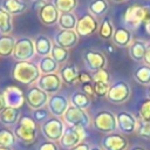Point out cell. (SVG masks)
<instances>
[{
    "label": "cell",
    "instance_id": "cell-24",
    "mask_svg": "<svg viewBox=\"0 0 150 150\" xmlns=\"http://www.w3.org/2000/svg\"><path fill=\"white\" fill-rule=\"evenodd\" d=\"M20 120V109L5 107L0 111V122L4 125H16Z\"/></svg>",
    "mask_w": 150,
    "mask_h": 150
},
{
    "label": "cell",
    "instance_id": "cell-14",
    "mask_svg": "<svg viewBox=\"0 0 150 150\" xmlns=\"http://www.w3.org/2000/svg\"><path fill=\"white\" fill-rule=\"evenodd\" d=\"M117 120V129L123 135H131L137 130L138 121L137 118L129 111H120L116 115Z\"/></svg>",
    "mask_w": 150,
    "mask_h": 150
},
{
    "label": "cell",
    "instance_id": "cell-39",
    "mask_svg": "<svg viewBox=\"0 0 150 150\" xmlns=\"http://www.w3.org/2000/svg\"><path fill=\"white\" fill-rule=\"evenodd\" d=\"M137 135L142 138L150 139V121H141L137 127Z\"/></svg>",
    "mask_w": 150,
    "mask_h": 150
},
{
    "label": "cell",
    "instance_id": "cell-48",
    "mask_svg": "<svg viewBox=\"0 0 150 150\" xmlns=\"http://www.w3.org/2000/svg\"><path fill=\"white\" fill-rule=\"evenodd\" d=\"M129 150H146V149H145V148H143V146H141V145H135V146L130 148Z\"/></svg>",
    "mask_w": 150,
    "mask_h": 150
},
{
    "label": "cell",
    "instance_id": "cell-37",
    "mask_svg": "<svg viewBox=\"0 0 150 150\" xmlns=\"http://www.w3.org/2000/svg\"><path fill=\"white\" fill-rule=\"evenodd\" d=\"M94 93L97 97H107V94L109 91L110 84L109 82H94Z\"/></svg>",
    "mask_w": 150,
    "mask_h": 150
},
{
    "label": "cell",
    "instance_id": "cell-30",
    "mask_svg": "<svg viewBox=\"0 0 150 150\" xmlns=\"http://www.w3.org/2000/svg\"><path fill=\"white\" fill-rule=\"evenodd\" d=\"M134 80L143 86L150 84V66L148 64H141L134 70Z\"/></svg>",
    "mask_w": 150,
    "mask_h": 150
},
{
    "label": "cell",
    "instance_id": "cell-26",
    "mask_svg": "<svg viewBox=\"0 0 150 150\" xmlns=\"http://www.w3.org/2000/svg\"><path fill=\"white\" fill-rule=\"evenodd\" d=\"M70 105H74L76 108L80 109H88L91 104V97H89L87 94H84L82 90L81 91H74L70 95V100H69Z\"/></svg>",
    "mask_w": 150,
    "mask_h": 150
},
{
    "label": "cell",
    "instance_id": "cell-51",
    "mask_svg": "<svg viewBox=\"0 0 150 150\" xmlns=\"http://www.w3.org/2000/svg\"><path fill=\"white\" fill-rule=\"evenodd\" d=\"M112 2H116V4H122V2H125L128 0H111Z\"/></svg>",
    "mask_w": 150,
    "mask_h": 150
},
{
    "label": "cell",
    "instance_id": "cell-23",
    "mask_svg": "<svg viewBox=\"0 0 150 150\" xmlns=\"http://www.w3.org/2000/svg\"><path fill=\"white\" fill-rule=\"evenodd\" d=\"M145 49H146V43L143 40H134L129 46L128 54L135 62H142L144 59Z\"/></svg>",
    "mask_w": 150,
    "mask_h": 150
},
{
    "label": "cell",
    "instance_id": "cell-43",
    "mask_svg": "<svg viewBox=\"0 0 150 150\" xmlns=\"http://www.w3.org/2000/svg\"><path fill=\"white\" fill-rule=\"evenodd\" d=\"M82 91L84 94H87L89 97H95V93H94V86L91 82H87V83H82Z\"/></svg>",
    "mask_w": 150,
    "mask_h": 150
},
{
    "label": "cell",
    "instance_id": "cell-44",
    "mask_svg": "<svg viewBox=\"0 0 150 150\" xmlns=\"http://www.w3.org/2000/svg\"><path fill=\"white\" fill-rule=\"evenodd\" d=\"M77 81H80L81 83L91 82V81H93L91 74H90L89 71H80V73H79V79H77Z\"/></svg>",
    "mask_w": 150,
    "mask_h": 150
},
{
    "label": "cell",
    "instance_id": "cell-38",
    "mask_svg": "<svg viewBox=\"0 0 150 150\" xmlns=\"http://www.w3.org/2000/svg\"><path fill=\"white\" fill-rule=\"evenodd\" d=\"M138 115L141 121H150V98H145L142 101L138 108Z\"/></svg>",
    "mask_w": 150,
    "mask_h": 150
},
{
    "label": "cell",
    "instance_id": "cell-16",
    "mask_svg": "<svg viewBox=\"0 0 150 150\" xmlns=\"http://www.w3.org/2000/svg\"><path fill=\"white\" fill-rule=\"evenodd\" d=\"M98 21L95 16L87 13L83 14L80 19H77V23L75 27V32L79 36H88L93 33H95L98 29Z\"/></svg>",
    "mask_w": 150,
    "mask_h": 150
},
{
    "label": "cell",
    "instance_id": "cell-4",
    "mask_svg": "<svg viewBox=\"0 0 150 150\" xmlns=\"http://www.w3.org/2000/svg\"><path fill=\"white\" fill-rule=\"evenodd\" d=\"M62 117L64 124L68 127H81L83 129H87L91 125V118L89 117L88 112L74 105H69Z\"/></svg>",
    "mask_w": 150,
    "mask_h": 150
},
{
    "label": "cell",
    "instance_id": "cell-25",
    "mask_svg": "<svg viewBox=\"0 0 150 150\" xmlns=\"http://www.w3.org/2000/svg\"><path fill=\"white\" fill-rule=\"evenodd\" d=\"M1 7L11 15H19L27 11V5L22 0H2Z\"/></svg>",
    "mask_w": 150,
    "mask_h": 150
},
{
    "label": "cell",
    "instance_id": "cell-22",
    "mask_svg": "<svg viewBox=\"0 0 150 150\" xmlns=\"http://www.w3.org/2000/svg\"><path fill=\"white\" fill-rule=\"evenodd\" d=\"M34 46H35V53L41 57H43V56L50 55L53 42L47 35L40 34L34 39Z\"/></svg>",
    "mask_w": 150,
    "mask_h": 150
},
{
    "label": "cell",
    "instance_id": "cell-15",
    "mask_svg": "<svg viewBox=\"0 0 150 150\" xmlns=\"http://www.w3.org/2000/svg\"><path fill=\"white\" fill-rule=\"evenodd\" d=\"M36 83H38V87L42 89L45 93H47L48 95H53L61 89L62 80L59 74L53 73V74L41 75Z\"/></svg>",
    "mask_w": 150,
    "mask_h": 150
},
{
    "label": "cell",
    "instance_id": "cell-33",
    "mask_svg": "<svg viewBox=\"0 0 150 150\" xmlns=\"http://www.w3.org/2000/svg\"><path fill=\"white\" fill-rule=\"evenodd\" d=\"M13 30L12 15L0 7V32L2 34H9Z\"/></svg>",
    "mask_w": 150,
    "mask_h": 150
},
{
    "label": "cell",
    "instance_id": "cell-40",
    "mask_svg": "<svg viewBox=\"0 0 150 150\" xmlns=\"http://www.w3.org/2000/svg\"><path fill=\"white\" fill-rule=\"evenodd\" d=\"M36 123H43L46 120L49 118V111L46 108H40L33 110V117H32Z\"/></svg>",
    "mask_w": 150,
    "mask_h": 150
},
{
    "label": "cell",
    "instance_id": "cell-41",
    "mask_svg": "<svg viewBox=\"0 0 150 150\" xmlns=\"http://www.w3.org/2000/svg\"><path fill=\"white\" fill-rule=\"evenodd\" d=\"M91 77H93L94 82H109L110 74L104 68V69H100V70H96V71L91 73Z\"/></svg>",
    "mask_w": 150,
    "mask_h": 150
},
{
    "label": "cell",
    "instance_id": "cell-13",
    "mask_svg": "<svg viewBox=\"0 0 150 150\" xmlns=\"http://www.w3.org/2000/svg\"><path fill=\"white\" fill-rule=\"evenodd\" d=\"M69 105L70 104H69L68 98L64 95L57 94V93L50 95L48 98V102H47L48 111L54 117H62Z\"/></svg>",
    "mask_w": 150,
    "mask_h": 150
},
{
    "label": "cell",
    "instance_id": "cell-29",
    "mask_svg": "<svg viewBox=\"0 0 150 150\" xmlns=\"http://www.w3.org/2000/svg\"><path fill=\"white\" fill-rule=\"evenodd\" d=\"M109 9L108 0H91L88 5V13L93 16H101Z\"/></svg>",
    "mask_w": 150,
    "mask_h": 150
},
{
    "label": "cell",
    "instance_id": "cell-11",
    "mask_svg": "<svg viewBox=\"0 0 150 150\" xmlns=\"http://www.w3.org/2000/svg\"><path fill=\"white\" fill-rule=\"evenodd\" d=\"M128 145L127 137L118 132L105 134L101 139V148L103 150H127Z\"/></svg>",
    "mask_w": 150,
    "mask_h": 150
},
{
    "label": "cell",
    "instance_id": "cell-47",
    "mask_svg": "<svg viewBox=\"0 0 150 150\" xmlns=\"http://www.w3.org/2000/svg\"><path fill=\"white\" fill-rule=\"evenodd\" d=\"M6 107V103H5V98H4V95L2 93H0V111Z\"/></svg>",
    "mask_w": 150,
    "mask_h": 150
},
{
    "label": "cell",
    "instance_id": "cell-32",
    "mask_svg": "<svg viewBox=\"0 0 150 150\" xmlns=\"http://www.w3.org/2000/svg\"><path fill=\"white\" fill-rule=\"evenodd\" d=\"M114 30L115 29L112 27L110 18L109 16H104L103 20L101 21L100 26H98V35H100V38L103 39V40H110L112 38Z\"/></svg>",
    "mask_w": 150,
    "mask_h": 150
},
{
    "label": "cell",
    "instance_id": "cell-8",
    "mask_svg": "<svg viewBox=\"0 0 150 150\" xmlns=\"http://www.w3.org/2000/svg\"><path fill=\"white\" fill-rule=\"evenodd\" d=\"M86 131L83 128L81 127H66L63 135L61 137V139L59 141L61 146L64 149H71L75 145L80 144L81 142H83L84 137H86Z\"/></svg>",
    "mask_w": 150,
    "mask_h": 150
},
{
    "label": "cell",
    "instance_id": "cell-2",
    "mask_svg": "<svg viewBox=\"0 0 150 150\" xmlns=\"http://www.w3.org/2000/svg\"><path fill=\"white\" fill-rule=\"evenodd\" d=\"M36 122L28 116L20 117L19 122L14 128V135L18 139H20L25 144H32L36 138Z\"/></svg>",
    "mask_w": 150,
    "mask_h": 150
},
{
    "label": "cell",
    "instance_id": "cell-17",
    "mask_svg": "<svg viewBox=\"0 0 150 150\" xmlns=\"http://www.w3.org/2000/svg\"><path fill=\"white\" fill-rule=\"evenodd\" d=\"M38 16H39V20L45 26H53L57 23L60 18V12L53 4L45 2L40 5V7L38 8Z\"/></svg>",
    "mask_w": 150,
    "mask_h": 150
},
{
    "label": "cell",
    "instance_id": "cell-1",
    "mask_svg": "<svg viewBox=\"0 0 150 150\" xmlns=\"http://www.w3.org/2000/svg\"><path fill=\"white\" fill-rule=\"evenodd\" d=\"M40 69L36 63L30 62V61H20L16 62L13 66L12 69V77L22 83V84H32L34 82H38L40 79Z\"/></svg>",
    "mask_w": 150,
    "mask_h": 150
},
{
    "label": "cell",
    "instance_id": "cell-6",
    "mask_svg": "<svg viewBox=\"0 0 150 150\" xmlns=\"http://www.w3.org/2000/svg\"><path fill=\"white\" fill-rule=\"evenodd\" d=\"M34 55H35L34 40H32L28 36H21L15 41L12 56L16 62L29 61L30 59H33Z\"/></svg>",
    "mask_w": 150,
    "mask_h": 150
},
{
    "label": "cell",
    "instance_id": "cell-18",
    "mask_svg": "<svg viewBox=\"0 0 150 150\" xmlns=\"http://www.w3.org/2000/svg\"><path fill=\"white\" fill-rule=\"evenodd\" d=\"M2 95H4V98H5L6 107L20 109L22 107V104L26 102L23 91L19 87H15V86L7 87L2 91Z\"/></svg>",
    "mask_w": 150,
    "mask_h": 150
},
{
    "label": "cell",
    "instance_id": "cell-19",
    "mask_svg": "<svg viewBox=\"0 0 150 150\" xmlns=\"http://www.w3.org/2000/svg\"><path fill=\"white\" fill-rule=\"evenodd\" d=\"M77 42H79V35L75 32V29H61L54 36V43L66 49H70L75 47Z\"/></svg>",
    "mask_w": 150,
    "mask_h": 150
},
{
    "label": "cell",
    "instance_id": "cell-3",
    "mask_svg": "<svg viewBox=\"0 0 150 150\" xmlns=\"http://www.w3.org/2000/svg\"><path fill=\"white\" fill-rule=\"evenodd\" d=\"M91 124L95 130L103 132V134H110L117 130L116 115L109 110L97 111L91 120Z\"/></svg>",
    "mask_w": 150,
    "mask_h": 150
},
{
    "label": "cell",
    "instance_id": "cell-54",
    "mask_svg": "<svg viewBox=\"0 0 150 150\" xmlns=\"http://www.w3.org/2000/svg\"><path fill=\"white\" fill-rule=\"evenodd\" d=\"M146 27H148V30H149V34H150V25H148Z\"/></svg>",
    "mask_w": 150,
    "mask_h": 150
},
{
    "label": "cell",
    "instance_id": "cell-46",
    "mask_svg": "<svg viewBox=\"0 0 150 150\" xmlns=\"http://www.w3.org/2000/svg\"><path fill=\"white\" fill-rule=\"evenodd\" d=\"M144 63L150 66V43L146 45V49H145V54H144V59H143Z\"/></svg>",
    "mask_w": 150,
    "mask_h": 150
},
{
    "label": "cell",
    "instance_id": "cell-53",
    "mask_svg": "<svg viewBox=\"0 0 150 150\" xmlns=\"http://www.w3.org/2000/svg\"><path fill=\"white\" fill-rule=\"evenodd\" d=\"M32 1H35V2H42V1H45V0H32Z\"/></svg>",
    "mask_w": 150,
    "mask_h": 150
},
{
    "label": "cell",
    "instance_id": "cell-21",
    "mask_svg": "<svg viewBox=\"0 0 150 150\" xmlns=\"http://www.w3.org/2000/svg\"><path fill=\"white\" fill-rule=\"evenodd\" d=\"M79 73L80 71H79L76 64H74V63H67V64L62 66L59 70V75H60L62 82L68 86H73L77 82Z\"/></svg>",
    "mask_w": 150,
    "mask_h": 150
},
{
    "label": "cell",
    "instance_id": "cell-7",
    "mask_svg": "<svg viewBox=\"0 0 150 150\" xmlns=\"http://www.w3.org/2000/svg\"><path fill=\"white\" fill-rule=\"evenodd\" d=\"M131 96V89L128 82L123 80L115 81L112 84H110L109 91L107 94V98L109 102L114 104H121L127 102Z\"/></svg>",
    "mask_w": 150,
    "mask_h": 150
},
{
    "label": "cell",
    "instance_id": "cell-52",
    "mask_svg": "<svg viewBox=\"0 0 150 150\" xmlns=\"http://www.w3.org/2000/svg\"><path fill=\"white\" fill-rule=\"evenodd\" d=\"M146 95H148V98H150V84L148 86V90H146Z\"/></svg>",
    "mask_w": 150,
    "mask_h": 150
},
{
    "label": "cell",
    "instance_id": "cell-50",
    "mask_svg": "<svg viewBox=\"0 0 150 150\" xmlns=\"http://www.w3.org/2000/svg\"><path fill=\"white\" fill-rule=\"evenodd\" d=\"M0 150H13L11 146H0Z\"/></svg>",
    "mask_w": 150,
    "mask_h": 150
},
{
    "label": "cell",
    "instance_id": "cell-34",
    "mask_svg": "<svg viewBox=\"0 0 150 150\" xmlns=\"http://www.w3.org/2000/svg\"><path fill=\"white\" fill-rule=\"evenodd\" d=\"M53 5L60 13H73L77 7V0H53Z\"/></svg>",
    "mask_w": 150,
    "mask_h": 150
},
{
    "label": "cell",
    "instance_id": "cell-35",
    "mask_svg": "<svg viewBox=\"0 0 150 150\" xmlns=\"http://www.w3.org/2000/svg\"><path fill=\"white\" fill-rule=\"evenodd\" d=\"M15 135L8 128H0V146H11L15 144Z\"/></svg>",
    "mask_w": 150,
    "mask_h": 150
},
{
    "label": "cell",
    "instance_id": "cell-49",
    "mask_svg": "<svg viewBox=\"0 0 150 150\" xmlns=\"http://www.w3.org/2000/svg\"><path fill=\"white\" fill-rule=\"evenodd\" d=\"M90 150H103L101 146H90Z\"/></svg>",
    "mask_w": 150,
    "mask_h": 150
},
{
    "label": "cell",
    "instance_id": "cell-36",
    "mask_svg": "<svg viewBox=\"0 0 150 150\" xmlns=\"http://www.w3.org/2000/svg\"><path fill=\"white\" fill-rule=\"evenodd\" d=\"M50 56H52L57 63H63V62H66V61L68 60V57H69V50L54 43V45H53V48H52V52H50Z\"/></svg>",
    "mask_w": 150,
    "mask_h": 150
},
{
    "label": "cell",
    "instance_id": "cell-31",
    "mask_svg": "<svg viewBox=\"0 0 150 150\" xmlns=\"http://www.w3.org/2000/svg\"><path fill=\"white\" fill-rule=\"evenodd\" d=\"M77 18L73 13H60L57 25L61 29H75Z\"/></svg>",
    "mask_w": 150,
    "mask_h": 150
},
{
    "label": "cell",
    "instance_id": "cell-45",
    "mask_svg": "<svg viewBox=\"0 0 150 150\" xmlns=\"http://www.w3.org/2000/svg\"><path fill=\"white\" fill-rule=\"evenodd\" d=\"M69 150H90V144L83 141V142H81L80 144L75 145L74 148H71V149H69Z\"/></svg>",
    "mask_w": 150,
    "mask_h": 150
},
{
    "label": "cell",
    "instance_id": "cell-9",
    "mask_svg": "<svg viewBox=\"0 0 150 150\" xmlns=\"http://www.w3.org/2000/svg\"><path fill=\"white\" fill-rule=\"evenodd\" d=\"M82 57H83V62H84L87 70H89L91 73L100 70V69H104L108 63L107 56L104 55V53L94 50V49L84 50Z\"/></svg>",
    "mask_w": 150,
    "mask_h": 150
},
{
    "label": "cell",
    "instance_id": "cell-10",
    "mask_svg": "<svg viewBox=\"0 0 150 150\" xmlns=\"http://www.w3.org/2000/svg\"><path fill=\"white\" fill-rule=\"evenodd\" d=\"M123 22L125 28L129 30L138 28L142 23H144V6L134 5L128 7L123 15Z\"/></svg>",
    "mask_w": 150,
    "mask_h": 150
},
{
    "label": "cell",
    "instance_id": "cell-28",
    "mask_svg": "<svg viewBox=\"0 0 150 150\" xmlns=\"http://www.w3.org/2000/svg\"><path fill=\"white\" fill-rule=\"evenodd\" d=\"M38 67L40 69V73H42V75L53 74V73H56L59 70V63L50 55L41 57V60L39 61Z\"/></svg>",
    "mask_w": 150,
    "mask_h": 150
},
{
    "label": "cell",
    "instance_id": "cell-12",
    "mask_svg": "<svg viewBox=\"0 0 150 150\" xmlns=\"http://www.w3.org/2000/svg\"><path fill=\"white\" fill-rule=\"evenodd\" d=\"M48 98H49V95L45 93L42 89H40L39 87H30L25 94V100L28 107L32 108L33 110L40 109L47 105Z\"/></svg>",
    "mask_w": 150,
    "mask_h": 150
},
{
    "label": "cell",
    "instance_id": "cell-20",
    "mask_svg": "<svg viewBox=\"0 0 150 150\" xmlns=\"http://www.w3.org/2000/svg\"><path fill=\"white\" fill-rule=\"evenodd\" d=\"M114 45H116L120 48L129 47L132 42V34L131 30H129L125 27H117L114 30L112 38H111Z\"/></svg>",
    "mask_w": 150,
    "mask_h": 150
},
{
    "label": "cell",
    "instance_id": "cell-27",
    "mask_svg": "<svg viewBox=\"0 0 150 150\" xmlns=\"http://www.w3.org/2000/svg\"><path fill=\"white\" fill-rule=\"evenodd\" d=\"M15 39L9 34L0 35V56L7 57L13 54V49L15 46Z\"/></svg>",
    "mask_w": 150,
    "mask_h": 150
},
{
    "label": "cell",
    "instance_id": "cell-42",
    "mask_svg": "<svg viewBox=\"0 0 150 150\" xmlns=\"http://www.w3.org/2000/svg\"><path fill=\"white\" fill-rule=\"evenodd\" d=\"M36 150H59V146H57L56 142L45 141V142L40 143V145L38 146Z\"/></svg>",
    "mask_w": 150,
    "mask_h": 150
},
{
    "label": "cell",
    "instance_id": "cell-5",
    "mask_svg": "<svg viewBox=\"0 0 150 150\" xmlns=\"http://www.w3.org/2000/svg\"><path fill=\"white\" fill-rule=\"evenodd\" d=\"M64 122L60 117H49L41 124V132L47 138V141L59 142L64 131Z\"/></svg>",
    "mask_w": 150,
    "mask_h": 150
}]
</instances>
